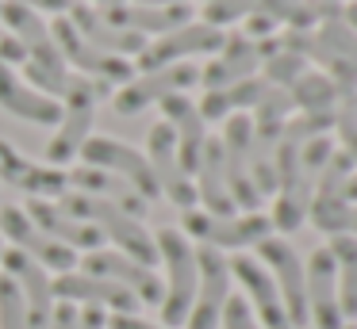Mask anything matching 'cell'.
Here are the masks:
<instances>
[{
  "mask_svg": "<svg viewBox=\"0 0 357 329\" xmlns=\"http://www.w3.org/2000/svg\"><path fill=\"white\" fill-rule=\"evenodd\" d=\"M0 329H31L24 295L12 275H0Z\"/></svg>",
  "mask_w": 357,
  "mask_h": 329,
  "instance_id": "e575fe53",
  "label": "cell"
},
{
  "mask_svg": "<svg viewBox=\"0 0 357 329\" xmlns=\"http://www.w3.org/2000/svg\"><path fill=\"white\" fill-rule=\"evenodd\" d=\"M158 245V257L165 260V295H162V318L165 326H185L188 310H192V298H196V283H200V272H196V249L188 245V237L181 230L165 226L154 234Z\"/></svg>",
  "mask_w": 357,
  "mask_h": 329,
  "instance_id": "277c9868",
  "label": "cell"
},
{
  "mask_svg": "<svg viewBox=\"0 0 357 329\" xmlns=\"http://www.w3.org/2000/svg\"><path fill=\"white\" fill-rule=\"evenodd\" d=\"M223 329H265L261 321L254 318V310H250V303L246 298H227V306H223Z\"/></svg>",
  "mask_w": 357,
  "mask_h": 329,
  "instance_id": "74e56055",
  "label": "cell"
},
{
  "mask_svg": "<svg viewBox=\"0 0 357 329\" xmlns=\"http://www.w3.org/2000/svg\"><path fill=\"white\" fill-rule=\"evenodd\" d=\"M261 69V50L250 35L234 31L227 35L223 50H219L215 61H208V69H200V84L208 92H219V88H231V84L246 81V77H257Z\"/></svg>",
  "mask_w": 357,
  "mask_h": 329,
  "instance_id": "603a6c76",
  "label": "cell"
},
{
  "mask_svg": "<svg viewBox=\"0 0 357 329\" xmlns=\"http://www.w3.org/2000/svg\"><path fill=\"white\" fill-rule=\"evenodd\" d=\"M58 207H62L66 214H73V218H81V222H93L112 245H119L123 257L139 260V264H146V268H154L158 260H162L154 237L146 234V226H142L135 214H127L123 207L104 203V199H96V195H81V191H66Z\"/></svg>",
  "mask_w": 357,
  "mask_h": 329,
  "instance_id": "7a4b0ae2",
  "label": "cell"
},
{
  "mask_svg": "<svg viewBox=\"0 0 357 329\" xmlns=\"http://www.w3.org/2000/svg\"><path fill=\"white\" fill-rule=\"evenodd\" d=\"M100 96H108V84L89 81L81 73H70L66 84V104H62V122H58V134L47 145V165H70L81 153V145L89 142V130H93V115Z\"/></svg>",
  "mask_w": 357,
  "mask_h": 329,
  "instance_id": "3957f363",
  "label": "cell"
},
{
  "mask_svg": "<svg viewBox=\"0 0 357 329\" xmlns=\"http://www.w3.org/2000/svg\"><path fill=\"white\" fill-rule=\"evenodd\" d=\"M16 4H27L35 12H70L73 0H16Z\"/></svg>",
  "mask_w": 357,
  "mask_h": 329,
  "instance_id": "7bdbcfd3",
  "label": "cell"
},
{
  "mask_svg": "<svg viewBox=\"0 0 357 329\" xmlns=\"http://www.w3.org/2000/svg\"><path fill=\"white\" fill-rule=\"evenodd\" d=\"M100 8H112V4H123V0H96Z\"/></svg>",
  "mask_w": 357,
  "mask_h": 329,
  "instance_id": "7dc6e473",
  "label": "cell"
},
{
  "mask_svg": "<svg viewBox=\"0 0 357 329\" xmlns=\"http://www.w3.org/2000/svg\"><path fill=\"white\" fill-rule=\"evenodd\" d=\"M70 23L77 27V35L85 38V42H93L96 50L112 54V58H139V54L146 50V38H142V35L123 31V27H112L96 8L81 4V0H77V4H70Z\"/></svg>",
  "mask_w": 357,
  "mask_h": 329,
  "instance_id": "484cf974",
  "label": "cell"
},
{
  "mask_svg": "<svg viewBox=\"0 0 357 329\" xmlns=\"http://www.w3.org/2000/svg\"><path fill=\"white\" fill-rule=\"evenodd\" d=\"M261 69H265L261 77L273 84V88H292V84L307 73V61H303L300 54H292V50H284V46H280L277 54H269V58L261 61Z\"/></svg>",
  "mask_w": 357,
  "mask_h": 329,
  "instance_id": "836d02e7",
  "label": "cell"
},
{
  "mask_svg": "<svg viewBox=\"0 0 357 329\" xmlns=\"http://www.w3.org/2000/svg\"><path fill=\"white\" fill-rule=\"evenodd\" d=\"M196 81H200V69L188 65V61H177V65H165V69H154V73L131 77V81L116 92V111L119 115H139L142 107L162 104L165 96L188 92Z\"/></svg>",
  "mask_w": 357,
  "mask_h": 329,
  "instance_id": "4fadbf2b",
  "label": "cell"
},
{
  "mask_svg": "<svg viewBox=\"0 0 357 329\" xmlns=\"http://www.w3.org/2000/svg\"><path fill=\"white\" fill-rule=\"evenodd\" d=\"M66 176H70V188H77L81 195H96V199H104V203H116V207H123L127 214H135V218H142L146 207H150L131 184L119 180V176H112V172H104V168L81 165V168H73V172H66Z\"/></svg>",
  "mask_w": 357,
  "mask_h": 329,
  "instance_id": "83f0119b",
  "label": "cell"
},
{
  "mask_svg": "<svg viewBox=\"0 0 357 329\" xmlns=\"http://www.w3.org/2000/svg\"><path fill=\"white\" fill-rule=\"evenodd\" d=\"M257 4H261V0H208V4H204V23L223 31L238 19H250V15L257 12Z\"/></svg>",
  "mask_w": 357,
  "mask_h": 329,
  "instance_id": "8d00e7d4",
  "label": "cell"
},
{
  "mask_svg": "<svg viewBox=\"0 0 357 329\" xmlns=\"http://www.w3.org/2000/svg\"><path fill=\"white\" fill-rule=\"evenodd\" d=\"M0 8H4V0H0Z\"/></svg>",
  "mask_w": 357,
  "mask_h": 329,
  "instance_id": "f907efd6",
  "label": "cell"
},
{
  "mask_svg": "<svg viewBox=\"0 0 357 329\" xmlns=\"http://www.w3.org/2000/svg\"><path fill=\"white\" fill-rule=\"evenodd\" d=\"M303 287H307V318L319 329H342V306H338V268L331 249H315L303 268Z\"/></svg>",
  "mask_w": 357,
  "mask_h": 329,
  "instance_id": "e0dca14e",
  "label": "cell"
},
{
  "mask_svg": "<svg viewBox=\"0 0 357 329\" xmlns=\"http://www.w3.org/2000/svg\"><path fill=\"white\" fill-rule=\"evenodd\" d=\"M227 264H231L234 280L246 287L250 310H257V318H261L265 329H292V326H288V314H284V303H280L277 283H273V275L265 272L254 257H242V252H238V257L227 260Z\"/></svg>",
  "mask_w": 357,
  "mask_h": 329,
  "instance_id": "cb8c5ba5",
  "label": "cell"
},
{
  "mask_svg": "<svg viewBox=\"0 0 357 329\" xmlns=\"http://www.w3.org/2000/svg\"><path fill=\"white\" fill-rule=\"evenodd\" d=\"M146 161H150V168H154L158 191H162L169 203H177L181 211H192V207H196V184H192V176L181 168V161H177V138H173V127L165 119L150 127Z\"/></svg>",
  "mask_w": 357,
  "mask_h": 329,
  "instance_id": "8fae6325",
  "label": "cell"
},
{
  "mask_svg": "<svg viewBox=\"0 0 357 329\" xmlns=\"http://www.w3.org/2000/svg\"><path fill=\"white\" fill-rule=\"evenodd\" d=\"M196 272H200V283H196V298H192V310H188L185 326L215 329L219 318H223L227 298H231V264H227V257L219 249L200 245L196 249Z\"/></svg>",
  "mask_w": 357,
  "mask_h": 329,
  "instance_id": "9c48e42d",
  "label": "cell"
},
{
  "mask_svg": "<svg viewBox=\"0 0 357 329\" xmlns=\"http://www.w3.org/2000/svg\"><path fill=\"white\" fill-rule=\"evenodd\" d=\"M269 81L265 77H246V81L231 84V88H219V92H204L200 99V115L204 122H219L234 111H246V107H257V99L265 96Z\"/></svg>",
  "mask_w": 357,
  "mask_h": 329,
  "instance_id": "f1b7e54d",
  "label": "cell"
},
{
  "mask_svg": "<svg viewBox=\"0 0 357 329\" xmlns=\"http://www.w3.org/2000/svg\"><path fill=\"white\" fill-rule=\"evenodd\" d=\"M307 218L315 230H323V234H349L357 237V203H349V199L342 195H315L307 207Z\"/></svg>",
  "mask_w": 357,
  "mask_h": 329,
  "instance_id": "4dcf8cb0",
  "label": "cell"
},
{
  "mask_svg": "<svg viewBox=\"0 0 357 329\" xmlns=\"http://www.w3.org/2000/svg\"><path fill=\"white\" fill-rule=\"evenodd\" d=\"M77 157H85V165L93 168H104V172L127 180L135 191H139L146 203H154L162 191H158V180H154V168H150L146 153L131 150V145L116 142V138H104V134H89V142L81 145Z\"/></svg>",
  "mask_w": 357,
  "mask_h": 329,
  "instance_id": "52a82bcc",
  "label": "cell"
},
{
  "mask_svg": "<svg viewBox=\"0 0 357 329\" xmlns=\"http://www.w3.org/2000/svg\"><path fill=\"white\" fill-rule=\"evenodd\" d=\"M100 15L112 23V27H123V31H135V35H169V31L185 27V23H192V8L188 4H131V0H123V4H112V8H100Z\"/></svg>",
  "mask_w": 357,
  "mask_h": 329,
  "instance_id": "ffe728a7",
  "label": "cell"
},
{
  "mask_svg": "<svg viewBox=\"0 0 357 329\" xmlns=\"http://www.w3.org/2000/svg\"><path fill=\"white\" fill-rule=\"evenodd\" d=\"M0 180L27 191L31 199H62L70 191V176L62 168L27 161L12 142H0Z\"/></svg>",
  "mask_w": 357,
  "mask_h": 329,
  "instance_id": "2e32d148",
  "label": "cell"
},
{
  "mask_svg": "<svg viewBox=\"0 0 357 329\" xmlns=\"http://www.w3.org/2000/svg\"><path fill=\"white\" fill-rule=\"evenodd\" d=\"M108 329H162V326H150L135 314H116V318H108Z\"/></svg>",
  "mask_w": 357,
  "mask_h": 329,
  "instance_id": "60d3db41",
  "label": "cell"
},
{
  "mask_svg": "<svg viewBox=\"0 0 357 329\" xmlns=\"http://www.w3.org/2000/svg\"><path fill=\"white\" fill-rule=\"evenodd\" d=\"M346 199H349V203H357V172L346 180Z\"/></svg>",
  "mask_w": 357,
  "mask_h": 329,
  "instance_id": "f6af8a7d",
  "label": "cell"
},
{
  "mask_svg": "<svg viewBox=\"0 0 357 329\" xmlns=\"http://www.w3.org/2000/svg\"><path fill=\"white\" fill-rule=\"evenodd\" d=\"M342 329H357V326H342Z\"/></svg>",
  "mask_w": 357,
  "mask_h": 329,
  "instance_id": "c3c4849f",
  "label": "cell"
},
{
  "mask_svg": "<svg viewBox=\"0 0 357 329\" xmlns=\"http://www.w3.org/2000/svg\"><path fill=\"white\" fill-rule=\"evenodd\" d=\"M223 42H227V31L211 27V23H185V27L162 35L158 42H146V50L139 54V73L177 65L181 58H196V54H219Z\"/></svg>",
  "mask_w": 357,
  "mask_h": 329,
  "instance_id": "7c38bea8",
  "label": "cell"
},
{
  "mask_svg": "<svg viewBox=\"0 0 357 329\" xmlns=\"http://www.w3.org/2000/svg\"><path fill=\"white\" fill-rule=\"evenodd\" d=\"M257 257L273 268V283L280 291V303H284L288 326H307V287H303V260L284 237H261L257 241Z\"/></svg>",
  "mask_w": 357,
  "mask_h": 329,
  "instance_id": "30bf717a",
  "label": "cell"
},
{
  "mask_svg": "<svg viewBox=\"0 0 357 329\" xmlns=\"http://www.w3.org/2000/svg\"><path fill=\"white\" fill-rule=\"evenodd\" d=\"M315 38H319V42H323L331 54H338V58H346L349 65H357V31L349 27L342 15L319 23V27H315Z\"/></svg>",
  "mask_w": 357,
  "mask_h": 329,
  "instance_id": "d6a6232c",
  "label": "cell"
},
{
  "mask_svg": "<svg viewBox=\"0 0 357 329\" xmlns=\"http://www.w3.org/2000/svg\"><path fill=\"white\" fill-rule=\"evenodd\" d=\"M27 218L35 222V226L43 230L47 237H54L58 245H66V249H100L104 245V234L93 226V222H81L73 218V214H66L58 203H50V199H27Z\"/></svg>",
  "mask_w": 357,
  "mask_h": 329,
  "instance_id": "d4e9b609",
  "label": "cell"
},
{
  "mask_svg": "<svg viewBox=\"0 0 357 329\" xmlns=\"http://www.w3.org/2000/svg\"><path fill=\"white\" fill-rule=\"evenodd\" d=\"M288 96H292V107L303 111V115L334 111V104H338V88H334V81L326 73H315V69H307V73L288 88Z\"/></svg>",
  "mask_w": 357,
  "mask_h": 329,
  "instance_id": "1f68e13d",
  "label": "cell"
},
{
  "mask_svg": "<svg viewBox=\"0 0 357 329\" xmlns=\"http://www.w3.org/2000/svg\"><path fill=\"white\" fill-rule=\"evenodd\" d=\"M0 260H4V268H8V275L16 280L20 295H24V306H27V321H31V329H47L50 326V314H54V287H50V275L43 264H35L27 252L20 249H4L0 252Z\"/></svg>",
  "mask_w": 357,
  "mask_h": 329,
  "instance_id": "ac0fdd59",
  "label": "cell"
},
{
  "mask_svg": "<svg viewBox=\"0 0 357 329\" xmlns=\"http://www.w3.org/2000/svg\"><path fill=\"white\" fill-rule=\"evenodd\" d=\"M0 252H4V241H0Z\"/></svg>",
  "mask_w": 357,
  "mask_h": 329,
  "instance_id": "681fc988",
  "label": "cell"
},
{
  "mask_svg": "<svg viewBox=\"0 0 357 329\" xmlns=\"http://www.w3.org/2000/svg\"><path fill=\"white\" fill-rule=\"evenodd\" d=\"M77 306L73 303H58L54 306V314H50V326L47 329H77Z\"/></svg>",
  "mask_w": 357,
  "mask_h": 329,
  "instance_id": "ab89813d",
  "label": "cell"
},
{
  "mask_svg": "<svg viewBox=\"0 0 357 329\" xmlns=\"http://www.w3.org/2000/svg\"><path fill=\"white\" fill-rule=\"evenodd\" d=\"M334 130H338V138H342V150L357 161V92H338Z\"/></svg>",
  "mask_w": 357,
  "mask_h": 329,
  "instance_id": "d590c367",
  "label": "cell"
},
{
  "mask_svg": "<svg viewBox=\"0 0 357 329\" xmlns=\"http://www.w3.org/2000/svg\"><path fill=\"white\" fill-rule=\"evenodd\" d=\"M108 321H104V310H96V306H85V310L77 314V329H104Z\"/></svg>",
  "mask_w": 357,
  "mask_h": 329,
  "instance_id": "b9f144b4",
  "label": "cell"
},
{
  "mask_svg": "<svg viewBox=\"0 0 357 329\" xmlns=\"http://www.w3.org/2000/svg\"><path fill=\"white\" fill-rule=\"evenodd\" d=\"M0 61L4 65H24L27 61V50L20 46V38L12 31H0Z\"/></svg>",
  "mask_w": 357,
  "mask_h": 329,
  "instance_id": "f35d334b",
  "label": "cell"
},
{
  "mask_svg": "<svg viewBox=\"0 0 357 329\" xmlns=\"http://www.w3.org/2000/svg\"><path fill=\"white\" fill-rule=\"evenodd\" d=\"M227 127H223V168H227V188H231L234 207H242L246 214H254L261 207V191L254 188V172H250V115L246 111H234L227 115Z\"/></svg>",
  "mask_w": 357,
  "mask_h": 329,
  "instance_id": "ba28073f",
  "label": "cell"
},
{
  "mask_svg": "<svg viewBox=\"0 0 357 329\" xmlns=\"http://www.w3.org/2000/svg\"><path fill=\"white\" fill-rule=\"evenodd\" d=\"M185 234L196 237L200 245H208V249H246V245H257L261 237L273 234V222L269 214L254 211V214H227V218H219V214H208V211H185Z\"/></svg>",
  "mask_w": 357,
  "mask_h": 329,
  "instance_id": "5b68a950",
  "label": "cell"
},
{
  "mask_svg": "<svg viewBox=\"0 0 357 329\" xmlns=\"http://www.w3.org/2000/svg\"><path fill=\"white\" fill-rule=\"evenodd\" d=\"M131 4H158L162 8V4H188V0H131Z\"/></svg>",
  "mask_w": 357,
  "mask_h": 329,
  "instance_id": "bcb514c9",
  "label": "cell"
},
{
  "mask_svg": "<svg viewBox=\"0 0 357 329\" xmlns=\"http://www.w3.org/2000/svg\"><path fill=\"white\" fill-rule=\"evenodd\" d=\"M0 19L8 23V31L20 38V46L27 50V61H24V73H27V84L47 96H66V84H70V65H66L62 50H58L50 27L43 23V15L27 4H16V0H4L0 8Z\"/></svg>",
  "mask_w": 357,
  "mask_h": 329,
  "instance_id": "6da1fadb",
  "label": "cell"
},
{
  "mask_svg": "<svg viewBox=\"0 0 357 329\" xmlns=\"http://www.w3.org/2000/svg\"><path fill=\"white\" fill-rule=\"evenodd\" d=\"M192 184H196V199L204 203V211H208V214L227 218V214L238 211L234 199H231V188H227L223 142H219V138H208V145H204V153H200V165H196Z\"/></svg>",
  "mask_w": 357,
  "mask_h": 329,
  "instance_id": "4316f807",
  "label": "cell"
},
{
  "mask_svg": "<svg viewBox=\"0 0 357 329\" xmlns=\"http://www.w3.org/2000/svg\"><path fill=\"white\" fill-rule=\"evenodd\" d=\"M50 287H54V303H81V306H112L116 314H135L139 310V298L131 295L127 287H119V283L112 280H100V275H73V272H62L50 280Z\"/></svg>",
  "mask_w": 357,
  "mask_h": 329,
  "instance_id": "d6986e66",
  "label": "cell"
},
{
  "mask_svg": "<svg viewBox=\"0 0 357 329\" xmlns=\"http://www.w3.org/2000/svg\"><path fill=\"white\" fill-rule=\"evenodd\" d=\"M162 115L165 122L173 127V138H177V161L188 176H196V165H200V153L208 145V122H204L200 107L177 92V96H165L162 99Z\"/></svg>",
  "mask_w": 357,
  "mask_h": 329,
  "instance_id": "44dd1931",
  "label": "cell"
},
{
  "mask_svg": "<svg viewBox=\"0 0 357 329\" xmlns=\"http://www.w3.org/2000/svg\"><path fill=\"white\" fill-rule=\"evenodd\" d=\"M0 107L24 122H35V127L62 122V99H54L47 92L31 88L27 81H20V73H12V65H4V61H0Z\"/></svg>",
  "mask_w": 357,
  "mask_h": 329,
  "instance_id": "7402d4cb",
  "label": "cell"
},
{
  "mask_svg": "<svg viewBox=\"0 0 357 329\" xmlns=\"http://www.w3.org/2000/svg\"><path fill=\"white\" fill-rule=\"evenodd\" d=\"M334 257V268H338V306L342 318H357V237L349 234H334L326 241Z\"/></svg>",
  "mask_w": 357,
  "mask_h": 329,
  "instance_id": "f546056e",
  "label": "cell"
},
{
  "mask_svg": "<svg viewBox=\"0 0 357 329\" xmlns=\"http://www.w3.org/2000/svg\"><path fill=\"white\" fill-rule=\"evenodd\" d=\"M50 35H54L58 50H62L66 65H73L81 77H89V81H100V84H127L135 77V65L127 58H112V54L96 50L93 42H85V38L77 35V27L70 23V15H58L54 23H50Z\"/></svg>",
  "mask_w": 357,
  "mask_h": 329,
  "instance_id": "8992f818",
  "label": "cell"
},
{
  "mask_svg": "<svg viewBox=\"0 0 357 329\" xmlns=\"http://www.w3.org/2000/svg\"><path fill=\"white\" fill-rule=\"evenodd\" d=\"M342 19H346V23H349V27H354V31H357V0H349V4H346V8H342Z\"/></svg>",
  "mask_w": 357,
  "mask_h": 329,
  "instance_id": "ee69618b",
  "label": "cell"
},
{
  "mask_svg": "<svg viewBox=\"0 0 357 329\" xmlns=\"http://www.w3.org/2000/svg\"><path fill=\"white\" fill-rule=\"evenodd\" d=\"M0 234L12 241V249L27 252V257H31L35 264H43V268H54V272H73V264H77V252L66 249V245L54 241V237L43 234V230L27 218L24 207H4V211H0Z\"/></svg>",
  "mask_w": 357,
  "mask_h": 329,
  "instance_id": "5bb4252c",
  "label": "cell"
},
{
  "mask_svg": "<svg viewBox=\"0 0 357 329\" xmlns=\"http://www.w3.org/2000/svg\"><path fill=\"white\" fill-rule=\"evenodd\" d=\"M81 268H85V275H100V280H112V283H119V287H127L139 303L162 306L165 287L154 275V268L123 257L119 249H93L85 260H81Z\"/></svg>",
  "mask_w": 357,
  "mask_h": 329,
  "instance_id": "9a60e30c",
  "label": "cell"
}]
</instances>
